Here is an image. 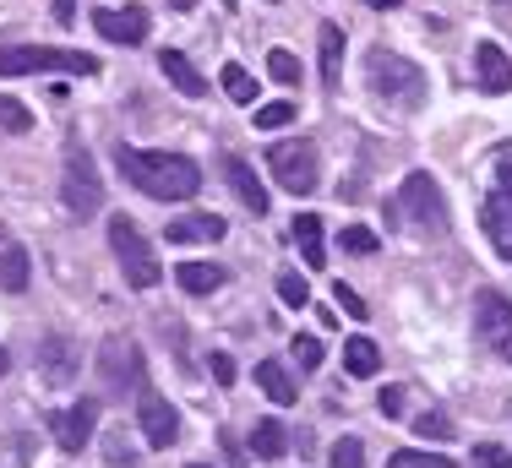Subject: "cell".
Segmentation results:
<instances>
[{"label":"cell","mask_w":512,"mask_h":468,"mask_svg":"<svg viewBox=\"0 0 512 468\" xmlns=\"http://www.w3.org/2000/svg\"><path fill=\"white\" fill-rule=\"evenodd\" d=\"M115 169L153 202H191L202 191V169L186 153H142V147L115 142Z\"/></svg>","instance_id":"cell-1"},{"label":"cell","mask_w":512,"mask_h":468,"mask_svg":"<svg viewBox=\"0 0 512 468\" xmlns=\"http://www.w3.org/2000/svg\"><path fill=\"white\" fill-rule=\"evenodd\" d=\"M365 82H371V93L393 109H420L425 93H431L425 71L414 66V60L393 55V49H371V55H365Z\"/></svg>","instance_id":"cell-2"},{"label":"cell","mask_w":512,"mask_h":468,"mask_svg":"<svg viewBox=\"0 0 512 468\" xmlns=\"http://www.w3.org/2000/svg\"><path fill=\"white\" fill-rule=\"evenodd\" d=\"M28 71H66V77H93L99 60L82 49H44V44H6L0 49V77H28Z\"/></svg>","instance_id":"cell-3"},{"label":"cell","mask_w":512,"mask_h":468,"mask_svg":"<svg viewBox=\"0 0 512 468\" xmlns=\"http://www.w3.org/2000/svg\"><path fill=\"white\" fill-rule=\"evenodd\" d=\"M109 251H115V262H120V273H126L131 289H153V283L164 278V267H158V251H153L148 240H142V229L131 224L126 213L109 218Z\"/></svg>","instance_id":"cell-4"},{"label":"cell","mask_w":512,"mask_h":468,"mask_svg":"<svg viewBox=\"0 0 512 468\" xmlns=\"http://www.w3.org/2000/svg\"><path fill=\"white\" fill-rule=\"evenodd\" d=\"M267 175H273L284 191L311 196L316 186H322V158H316V142H306V137L273 142V147H267Z\"/></svg>","instance_id":"cell-5"},{"label":"cell","mask_w":512,"mask_h":468,"mask_svg":"<svg viewBox=\"0 0 512 468\" xmlns=\"http://www.w3.org/2000/svg\"><path fill=\"white\" fill-rule=\"evenodd\" d=\"M60 196H66L71 218H93L104 207V175L93 164V153L82 142H66V180H60Z\"/></svg>","instance_id":"cell-6"},{"label":"cell","mask_w":512,"mask_h":468,"mask_svg":"<svg viewBox=\"0 0 512 468\" xmlns=\"http://www.w3.org/2000/svg\"><path fill=\"white\" fill-rule=\"evenodd\" d=\"M480 229H485V240L512 262V153L496 158V186L480 202Z\"/></svg>","instance_id":"cell-7"},{"label":"cell","mask_w":512,"mask_h":468,"mask_svg":"<svg viewBox=\"0 0 512 468\" xmlns=\"http://www.w3.org/2000/svg\"><path fill=\"white\" fill-rule=\"evenodd\" d=\"M393 207L409 218L414 229H431V234L447 229V196H442V186H436L431 175H420V169H414L404 186H398V202Z\"/></svg>","instance_id":"cell-8"},{"label":"cell","mask_w":512,"mask_h":468,"mask_svg":"<svg viewBox=\"0 0 512 468\" xmlns=\"http://www.w3.org/2000/svg\"><path fill=\"white\" fill-rule=\"evenodd\" d=\"M474 338L512 365V300L507 294H496V289L474 294Z\"/></svg>","instance_id":"cell-9"},{"label":"cell","mask_w":512,"mask_h":468,"mask_svg":"<svg viewBox=\"0 0 512 468\" xmlns=\"http://www.w3.org/2000/svg\"><path fill=\"white\" fill-rule=\"evenodd\" d=\"M99 381L115 398H126V392H148V376H142V354H137V343H126V338H109L104 349H99Z\"/></svg>","instance_id":"cell-10"},{"label":"cell","mask_w":512,"mask_h":468,"mask_svg":"<svg viewBox=\"0 0 512 468\" xmlns=\"http://www.w3.org/2000/svg\"><path fill=\"white\" fill-rule=\"evenodd\" d=\"M137 430H142V441H148L153 452H164V447L180 441V414L169 409L158 392H137Z\"/></svg>","instance_id":"cell-11"},{"label":"cell","mask_w":512,"mask_h":468,"mask_svg":"<svg viewBox=\"0 0 512 468\" xmlns=\"http://www.w3.org/2000/svg\"><path fill=\"white\" fill-rule=\"evenodd\" d=\"M93 425H99V403H93V398H77L71 409L50 414V430H55L60 452H82L93 441Z\"/></svg>","instance_id":"cell-12"},{"label":"cell","mask_w":512,"mask_h":468,"mask_svg":"<svg viewBox=\"0 0 512 468\" xmlns=\"http://www.w3.org/2000/svg\"><path fill=\"white\" fill-rule=\"evenodd\" d=\"M93 28H99V39H109V44H142L148 39V11L142 6H126V11H93Z\"/></svg>","instance_id":"cell-13"},{"label":"cell","mask_w":512,"mask_h":468,"mask_svg":"<svg viewBox=\"0 0 512 468\" xmlns=\"http://www.w3.org/2000/svg\"><path fill=\"white\" fill-rule=\"evenodd\" d=\"M224 180H229V191L240 196V207H246V213L267 218V186L256 180V169L246 164V158H235V153H229V158H224Z\"/></svg>","instance_id":"cell-14"},{"label":"cell","mask_w":512,"mask_h":468,"mask_svg":"<svg viewBox=\"0 0 512 468\" xmlns=\"http://www.w3.org/2000/svg\"><path fill=\"white\" fill-rule=\"evenodd\" d=\"M474 77H480V88L485 93H507L512 88V60H507V49L502 44H474Z\"/></svg>","instance_id":"cell-15"},{"label":"cell","mask_w":512,"mask_h":468,"mask_svg":"<svg viewBox=\"0 0 512 468\" xmlns=\"http://www.w3.org/2000/svg\"><path fill=\"white\" fill-rule=\"evenodd\" d=\"M213 240H224V218L218 213H191L169 224V245H213Z\"/></svg>","instance_id":"cell-16"},{"label":"cell","mask_w":512,"mask_h":468,"mask_svg":"<svg viewBox=\"0 0 512 468\" xmlns=\"http://www.w3.org/2000/svg\"><path fill=\"white\" fill-rule=\"evenodd\" d=\"M158 71L169 77V88H180L186 98H202V93H207V77L191 66L186 55H180V49H164V55H158Z\"/></svg>","instance_id":"cell-17"},{"label":"cell","mask_w":512,"mask_h":468,"mask_svg":"<svg viewBox=\"0 0 512 468\" xmlns=\"http://www.w3.org/2000/svg\"><path fill=\"white\" fill-rule=\"evenodd\" d=\"M322 82L327 88L344 82V28L338 22H322Z\"/></svg>","instance_id":"cell-18"},{"label":"cell","mask_w":512,"mask_h":468,"mask_svg":"<svg viewBox=\"0 0 512 468\" xmlns=\"http://www.w3.org/2000/svg\"><path fill=\"white\" fill-rule=\"evenodd\" d=\"M175 278H180V289H186V294H213V289H224V267H213V262H180Z\"/></svg>","instance_id":"cell-19"},{"label":"cell","mask_w":512,"mask_h":468,"mask_svg":"<svg viewBox=\"0 0 512 468\" xmlns=\"http://www.w3.org/2000/svg\"><path fill=\"white\" fill-rule=\"evenodd\" d=\"M256 387H262L273 403H295V398H300V387L289 381V371H284L278 360H262V365H256Z\"/></svg>","instance_id":"cell-20"},{"label":"cell","mask_w":512,"mask_h":468,"mask_svg":"<svg viewBox=\"0 0 512 468\" xmlns=\"http://www.w3.org/2000/svg\"><path fill=\"white\" fill-rule=\"evenodd\" d=\"M344 371H349V376H376V371H382V349H376L365 332L344 343Z\"/></svg>","instance_id":"cell-21"},{"label":"cell","mask_w":512,"mask_h":468,"mask_svg":"<svg viewBox=\"0 0 512 468\" xmlns=\"http://www.w3.org/2000/svg\"><path fill=\"white\" fill-rule=\"evenodd\" d=\"M295 245H300V256H306L311 267H327V251H322V218H316V213H300V218H295Z\"/></svg>","instance_id":"cell-22"},{"label":"cell","mask_w":512,"mask_h":468,"mask_svg":"<svg viewBox=\"0 0 512 468\" xmlns=\"http://www.w3.org/2000/svg\"><path fill=\"white\" fill-rule=\"evenodd\" d=\"M0 289H11V294L28 289V251H22V245H6V251H0Z\"/></svg>","instance_id":"cell-23"},{"label":"cell","mask_w":512,"mask_h":468,"mask_svg":"<svg viewBox=\"0 0 512 468\" xmlns=\"http://www.w3.org/2000/svg\"><path fill=\"white\" fill-rule=\"evenodd\" d=\"M284 447H289V430L278 420H262L251 430V452H256V458H284Z\"/></svg>","instance_id":"cell-24"},{"label":"cell","mask_w":512,"mask_h":468,"mask_svg":"<svg viewBox=\"0 0 512 468\" xmlns=\"http://www.w3.org/2000/svg\"><path fill=\"white\" fill-rule=\"evenodd\" d=\"M218 82H224V93L235 98V104H256V82H251L246 66H235V60H229V66L218 71Z\"/></svg>","instance_id":"cell-25"},{"label":"cell","mask_w":512,"mask_h":468,"mask_svg":"<svg viewBox=\"0 0 512 468\" xmlns=\"http://www.w3.org/2000/svg\"><path fill=\"white\" fill-rule=\"evenodd\" d=\"M387 468H458V463L442 458V452H393Z\"/></svg>","instance_id":"cell-26"},{"label":"cell","mask_w":512,"mask_h":468,"mask_svg":"<svg viewBox=\"0 0 512 468\" xmlns=\"http://www.w3.org/2000/svg\"><path fill=\"white\" fill-rule=\"evenodd\" d=\"M414 436H425V441H447V436H453V420H447L442 409H431V414H420V420H414Z\"/></svg>","instance_id":"cell-27"},{"label":"cell","mask_w":512,"mask_h":468,"mask_svg":"<svg viewBox=\"0 0 512 468\" xmlns=\"http://www.w3.org/2000/svg\"><path fill=\"white\" fill-rule=\"evenodd\" d=\"M278 300L300 311V305H311V283L300 278V273H284V278H278Z\"/></svg>","instance_id":"cell-28"},{"label":"cell","mask_w":512,"mask_h":468,"mask_svg":"<svg viewBox=\"0 0 512 468\" xmlns=\"http://www.w3.org/2000/svg\"><path fill=\"white\" fill-rule=\"evenodd\" d=\"M327 468H365V447H360V436H344L333 447V458H327Z\"/></svg>","instance_id":"cell-29"},{"label":"cell","mask_w":512,"mask_h":468,"mask_svg":"<svg viewBox=\"0 0 512 468\" xmlns=\"http://www.w3.org/2000/svg\"><path fill=\"white\" fill-rule=\"evenodd\" d=\"M0 126H6V131H33L28 104H17V98H6V93H0Z\"/></svg>","instance_id":"cell-30"},{"label":"cell","mask_w":512,"mask_h":468,"mask_svg":"<svg viewBox=\"0 0 512 468\" xmlns=\"http://www.w3.org/2000/svg\"><path fill=\"white\" fill-rule=\"evenodd\" d=\"M267 77L273 82H300V60L289 55V49H273V55H267Z\"/></svg>","instance_id":"cell-31"},{"label":"cell","mask_w":512,"mask_h":468,"mask_svg":"<svg viewBox=\"0 0 512 468\" xmlns=\"http://www.w3.org/2000/svg\"><path fill=\"white\" fill-rule=\"evenodd\" d=\"M469 468H512V452L496 447V441H480V447H474V458H469Z\"/></svg>","instance_id":"cell-32"},{"label":"cell","mask_w":512,"mask_h":468,"mask_svg":"<svg viewBox=\"0 0 512 468\" xmlns=\"http://www.w3.org/2000/svg\"><path fill=\"white\" fill-rule=\"evenodd\" d=\"M295 120V104H262L256 109V131H278V126H289Z\"/></svg>","instance_id":"cell-33"},{"label":"cell","mask_w":512,"mask_h":468,"mask_svg":"<svg viewBox=\"0 0 512 468\" xmlns=\"http://www.w3.org/2000/svg\"><path fill=\"white\" fill-rule=\"evenodd\" d=\"M289 349H295L300 371H316V365H322V338H311V332H300V338L289 343Z\"/></svg>","instance_id":"cell-34"},{"label":"cell","mask_w":512,"mask_h":468,"mask_svg":"<svg viewBox=\"0 0 512 468\" xmlns=\"http://www.w3.org/2000/svg\"><path fill=\"white\" fill-rule=\"evenodd\" d=\"M376 245H382V240H376L371 229H360V224H355V229H344V251H355V256H371Z\"/></svg>","instance_id":"cell-35"},{"label":"cell","mask_w":512,"mask_h":468,"mask_svg":"<svg viewBox=\"0 0 512 468\" xmlns=\"http://www.w3.org/2000/svg\"><path fill=\"white\" fill-rule=\"evenodd\" d=\"M333 300H338V305H344V311H349V316H355V322H365V311H371V305H365V300H360V294H355V289H344V283H333Z\"/></svg>","instance_id":"cell-36"},{"label":"cell","mask_w":512,"mask_h":468,"mask_svg":"<svg viewBox=\"0 0 512 468\" xmlns=\"http://www.w3.org/2000/svg\"><path fill=\"white\" fill-rule=\"evenodd\" d=\"M376 409H382L387 420H398V414H404V387H387L382 398H376Z\"/></svg>","instance_id":"cell-37"},{"label":"cell","mask_w":512,"mask_h":468,"mask_svg":"<svg viewBox=\"0 0 512 468\" xmlns=\"http://www.w3.org/2000/svg\"><path fill=\"white\" fill-rule=\"evenodd\" d=\"M55 22H60V28H71V22H77V0H55Z\"/></svg>","instance_id":"cell-38"},{"label":"cell","mask_w":512,"mask_h":468,"mask_svg":"<svg viewBox=\"0 0 512 468\" xmlns=\"http://www.w3.org/2000/svg\"><path fill=\"white\" fill-rule=\"evenodd\" d=\"M213 376H218V381H235V365H229L224 354H213Z\"/></svg>","instance_id":"cell-39"},{"label":"cell","mask_w":512,"mask_h":468,"mask_svg":"<svg viewBox=\"0 0 512 468\" xmlns=\"http://www.w3.org/2000/svg\"><path fill=\"white\" fill-rule=\"evenodd\" d=\"M365 6H371V11H398L404 0H365Z\"/></svg>","instance_id":"cell-40"},{"label":"cell","mask_w":512,"mask_h":468,"mask_svg":"<svg viewBox=\"0 0 512 468\" xmlns=\"http://www.w3.org/2000/svg\"><path fill=\"white\" fill-rule=\"evenodd\" d=\"M169 6H175V11H191V6H197V0H169Z\"/></svg>","instance_id":"cell-41"},{"label":"cell","mask_w":512,"mask_h":468,"mask_svg":"<svg viewBox=\"0 0 512 468\" xmlns=\"http://www.w3.org/2000/svg\"><path fill=\"white\" fill-rule=\"evenodd\" d=\"M6 371H11V354H6V349H0V376H6Z\"/></svg>","instance_id":"cell-42"},{"label":"cell","mask_w":512,"mask_h":468,"mask_svg":"<svg viewBox=\"0 0 512 468\" xmlns=\"http://www.w3.org/2000/svg\"><path fill=\"white\" fill-rule=\"evenodd\" d=\"M191 468H207V463H191Z\"/></svg>","instance_id":"cell-43"}]
</instances>
